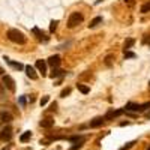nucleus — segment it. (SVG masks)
Returning a JSON list of instances; mask_svg holds the SVG:
<instances>
[{"label":"nucleus","instance_id":"nucleus-1","mask_svg":"<svg viewBox=\"0 0 150 150\" xmlns=\"http://www.w3.org/2000/svg\"><path fill=\"white\" fill-rule=\"evenodd\" d=\"M8 39L12 41V42H15V44H20V45L26 44V36H24V33L17 30V29L8 30Z\"/></svg>","mask_w":150,"mask_h":150},{"label":"nucleus","instance_id":"nucleus-2","mask_svg":"<svg viewBox=\"0 0 150 150\" xmlns=\"http://www.w3.org/2000/svg\"><path fill=\"white\" fill-rule=\"evenodd\" d=\"M84 20L83 14H80V12H74V14H71L69 20H68V27L69 29H74V27H77L78 24H81Z\"/></svg>","mask_w":150,"mask_h":150},{"label":"nucleus","instance_id":"nucleus-3","mask_svg":"<svg viewBox=\"0 0 150 150\" xmlns=\"http://www.w3.org/2000/svg\"><path fill=\"white\" fill-rule=\"evenodd\" d=\"M12 138V128L11 126H5L0 131V140L2 141H11Z\"/></svg>","mask_w":150,"mask_h":150},{"label":"nucleus","instance_id":"nucleus-4","mask_svg":"<svg viewBox=\"0 0 150 150\" xmlns=\"http://www.w3.org/2000/svg\"><path fill=\"white\" fill-rule=\"evenodd\" d=\"M3 86L5 87H8V89L11 90V92H14L15 90V81L14 80H12L11 77H9V75H3Z\"/></svg>","mask_w":150,"mask_h":150},{"label":"nucleus","instance_id":"nucleus-5","mask_svg":"<svg viewBox=\"0 0 150 150\" xmlns=\"http://www.w3.org/2000/svg\"><path fill=\"white\" fill-rule=\"evenodd\" d=\"M60 62H62V60H60V56L56 54V56H51V57L47 60V65H50V66L54 69V68H59V66H60Z\"/></svg>","mask_w":150,"mask_h":150},{"label":"nucleus","instance_id":"nucleus-6","mask_svg":"<svg viewBox=\"0 0 150 150\" xmlns=\"http://www.w3.org/2000/svg\"><path fill=\"white\" fill-rule=\"evenodd\" d=\"M24 69H26V74H27V77L30 80H38V74H36V71H35L33 66L27 65V66H24Z\"/></svg>","mask_w":150,"mask_h":150},{"label":"nucleus","instance_id":"nucleus-7","mask_svg":"<svg viewBox=\"0 0 150 150\" xmlns=\"http://www.w3.org/2000/svg\"><path fill=\"white\" fill-rule=\"evenodd\" d=\"M36 69L39 71V72H42V75H45L47 74V62L45 60H36Z\"/></svg>","mask_w":150,"mask_h":150},{"label":"nucleus","instance_id":"nucleus-8","mask_svg":"<svg viewBox=\"0 0 150 150\" xmlns=\"http://www.w3.org/2000/svg\"><path fill=\"white\" fill-rule=\"evenodd\" d=\"M39 126L41 128H45V129H50V128H53L54 126V120L53 119H44V120H41L39 122Z\"/></svg>","mask_w":150,"mask_h":150},{"label":"nucleus","instance_id":"nucleus-9","mask_svg":"<svg viewBox=\"0 0 150 150\" xmlns=\"http://www.w3.org/2000/svg\"><path fill=\"white\" fill-rule=\"evenodd\" d=\"M105 123V117H95L92 122H90V128H99Z\"/></svg>","mask_w":150,"mask_h":150},{"label":"nucleus","instance_id":"nucleus-10","mask_svg":"<svg viewBox=\"0 0 150 150\" xmlns=\"http://www.w3.org/2000/svg\"><path fill=\"white\" fill-rule=\"evenodd\" d=\"M125 110H117V111H110L107 112V116H105V120H110V119H114V117H119L120 114H123Z\"/></svg>","mask_w":150,"mask_h":150},{"label":"nucleus","instance_id":"nucleus-11","mask_svg":"<svg viewBox=\"0 0 150 150\" xmlns=\"http://www.w3.org/2000/svg\"><path fill=\"white\" fill-rule=\"evenodd\" d=\"M33 33H35V35H38V39H39V41H44V42H47V41H48V38L45 36V33H44L42 30H39L38 27H35V29H33Z\"/></svg>","mask_w":150,"mask_h":150},{"label":"nucleus","instance_id":"nucleus-12","mask_svg":"<svg viewBox=\"0 0 150 150\" xmlns=\"http://www.w3.org/2000/svg\"><path fill=\"white\" fill-rule=\"evenodd\" d=\"M0 120L8 123V122L12 120V114H11V112H8V111H2V112H0Z\"/></svg>","mask_w":150,"mask_h":150},{"label":"nucleus","instance_id":"nucleus-13","mask_svg":"<svg viewBox=\"0 0 150 150\" xmlns=\"http://www.w3.org/2000/svg\"><path fill=\"white\" fill-rule=\"evenodd\" d=\"M134 44H135V39H134V38H128V39L125 41V45H123V47H125V51H128L129 48H132Z\"/></svg>","mask_w":150,"mask_h":150},{"label":"nucleus","instance_id":"nucleus-14","mask_svg":"<svg viewBox=\"0 0 150 150\" xmlns=\"http://www.w3.org/2000/svg\"><path fill=\"white\" fill-rule=\"evenodd\" d=\"M30 138H32V132H30V131H26V132L20 137V141H21V143H27Z\"/></svg>","mask_w":150,"mask_h":150},{"label":"nucleus","instance_id":"nucleus-15","mask_svg":"<svg viewBox=\"0 0 150 150\" xmlns=\"http://www.w3.org/2000/svg\"><path fill=\"white\" fill-rule=\"evenodd\" d=\"M5 60H6L8 63H9V65H11L12 68H14V69H17V71H21V69L24 68V66H23L21 63H17V62H12V60H9V59H5Z\"/></svg>","mask_w":150,"mask_h":150},{"label":"nucleus","instance_id":"nucleus-16","mask_svg":"<svg viewBox=\"0 0 150 150\" xmlns=\"http://www.w3.org/2000/svg\"><path fill=\"white\" fill-rule=\"evenodd\" d=\"M101 23H102V17H96V18H93V20L90 21L89 27H90V29H93V27H96L98 24H101Z\"/></svg>","mask_w":150,"mask_h":150},{"label":"nucleus","instance_id":"nucleus-17","mask_svg":"<svg viewBox=\"0 0 150 150\" xmlns=\"http://www.w3.org/2000/svg\"><path fill=\"white\" fill-rule=\"evenodd\" d=\"M60 75H63V71H60V69L54 68V69H53V72L50 74V77H51V78H57V77H60Z\"/></svg>","mask_w":150,"mask_h":150},{"label":"nucleus","instance_id":"nucleus-18","mask_svg":"<svg viewBox=\"0 0 150 150\" xmlns=\"http://www.w3.org/2000/svg\"><path fill=\"white\" fill-rule=\"evenodd\" d=\"M77 87H78V90H80L81 93H84V95H87V93L90 92V89H89L87 86H84V84H77Z\"/></svg>","mask_w":150,"mask_h":150},{"label":"nucleus","instance_id":"nucleus-19","mask_svg":"<svg viewBox=\"0 0 150 150\" xmlns=\"http://www.w3.org/2000/svg\"><path fill=\"white\" fill-rule=\"evenodd\" d=\"M57 26H59V21H57V20H53L51 23H50V32L54 33L56 29H57Z\"/></svg>","mask_w":150,"mask_h":150},{"label":"nucleus","instance_id":"nucleus-20","mask_svg":"<svg viewBox=\"0 0 150 150\" xmlns=\"http://www.w3.org/2000/svg\"><path fill=\"white\" fill-rule=\"evenodd\" d=\"M69 141H74V143H78V141H84V137H77V135H75V137H69V138H68Z\"/></svg>","mask_w":150,"mask_h":150},{"label":"nucleus","instance_id":"nucleus-21","mask_svg":"<svg viewBox=\"0 0 150 150\" xmlns=\"http://www.w3.org/2000/svg\"><path fill=\"white\" fill-rule=\"evenodd\" d=\"M141 12H143V14H147V12H150V2L141 6Z\"/></svg>","mask_w":150,"mask_h":150},{"label":"nucleus","instance_id":"nucleus-22","mask_svg":"<svg viewBox=\"0 0 150 150\" xmlns=\"http://www.w3.org/2000/svg\"><path fill=\"white\" fill-rule=\"evenodd\" d=\"M147 108H150V102H146V104H140V112H144Z\"/></svg>","mask_w":150,"mask_h":150},{"label":"nucleus","instance_id":"nucleus-23","mask_svg":"<svg viewBox=\"0 0 150 150\" xmlns=\"http://www.w3.org/2000/svg\"><path fill=\"white\" fill-rule=\"evenodd\" d=\"M83 143H84V141H78V143H75L69 150H78V149H81V147H83Z\"/></svg>","mask_w":150,"mask_h":150},{"label":"nucleus","instance_id":"nucleus-24","mask_svg":"<svg viewBox=\"0 0 150 150\" xmlns=\"http://www.w3.org/2000/svg\"><path fill=\"white\" fill-rule=\"evenodd\" d=\"M69 93H71V89H69V87H68V89H65V90H62L60 96H62V98H66V96H68Z\"/></svg>","mask_w":150,"mask_h":150},{"label":"nucleus","instance_id":"nucleus-25","mask_svg":"<svg viewBox=\"0 0 150 150\" xmlns=\"http://www.w3.org/2000/svg\"><path fill=\"white\" fill-rule=\"evenodd\" d=\"M48 101H50V96H44V98L41 99V102H39V104H41V107L47 105V102H48Z\"/></svg>","mask_w":150,"mask_h":150},{"label":"nucleus","instance_id":"nucleus-26","mask_svg":"<svg viewBox=\"0 0 150 150\" xmlns=\"http://www.w3.org/2000/svg\"><path fill=\"white\" fill-rule=\"evenodd\" d=\"M134 144H135V141H131V143H128L126 146H123V147H122V149H119V150H128V149H131Z\"/></svg>","mask_w":150,"mask_h":150},{"label":"nucleus","instance_id":"nucleus-27","mask_svg":"<svg viewBox=\"0 0 150 150\" xmlns=\"http://www.w3.org/2000/svg\"><path fill=\"white\" fill-rule=\"evenodd\" d=\"M125 57H128V59H134V57H135V54H134V53H131V51H125Z\"/></svg>","mask_w":150,"mask_h":150},{"label":"nucleus","instance_id":"nucleus-28","mask_svg":"<svg viewBox=\"0 0 150 150\" xmlns=\"http://www.w3.org/2000/svg\"><path fill=\"white\" fill-rule=\"evenodd\" d=\"M143 44H150V35H146L143 38Z\"/></svg>","mask_w":150,"mask_h":150},{"label":"nucleus","instance_id":"nucleus-29","mask_svg":"<svg viewBox=\"0 0 150 150\" xmlns=\"http://www.w3.org/2000/svg\"><path fill=\"white\" fill-rule=\"evenodd\" d=\"M20 105H21V107L26 105V96H21V98H20Z\"/></svg>","mask_w":150,"mask_h":150},{"label":"nucleus","instance_id":"nucleus-30","mask_svg":"<svg viewBox=\"0 0 150 150\" xmlns=\"http://www.w3.org/2000/svg\"><path fill=\"white\" fill-rule=\"evenodd\" d=\"M111 59H112L111 56H108V57H107V62H105V63H107V66H110V65H111Z\"/></svg>","mask_w":150,"mask_h":150},{"label":"nucleus","instance_id":"nucleus-31","mask_svg":"<svg viewBox=\"0 0 150 150\" xmlns=\"http://www.w3.org/2000/svg\"><path fill=\"white\" fill-rule=\"evenodd\" d=\"M144 116H146V119H149V120H150V111H147V112H146Z\"/></svg>","mask_w":150,"mask_h":150},{"label":"nucleus","instance_id":"nucleus-32","mask_svg":"<svg viewBox=\"0 0 150 150\" xmlns=\"http://www.w3.org/2000/svg\"><path fill=\"white\" fill-rule=\"evenodd\" d=\"M0 75H3V69L2 68H0Z\"/></svg>","mask_w":150,"mask_h":150},{"label":"nucleus","instance_id":"nucleus-33","mask_svg":"<svg viewBox=\"0 0 150 150\" xmlns=\"http://www.w3.org/2000/svg\"><path fill=\"white\" fill-rule=\"evenodd\" d=\"M147 150H150V147H149V149H147Z\"/></svg>","mask_w":150,"mask_h":150},{"label":"nucleus","instance_id":"nucleus-34","mask_svg":"<svg viewBox=\"0 0 150 150\" xmlns=\"http://www.w3.org/2000/svg\"><path fill=\"white\" fill-rule=\"evenodd\" d=\"M149 86H150V83H149Z\"/></svg>","mask_w":150,"mask_h":150}]
</instances>
